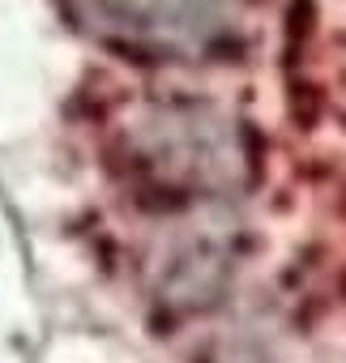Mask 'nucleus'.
Instances as JSON below:
<instances>
[{
    "instance_id": "nucleus-1",
    "label": "nucleus",
    "mask_w": 346,
    "mask_h": 363,
    "mask_svg": "<svg viewBox=\"0 0 346 363\" xmlns=\"http://www.w3.org/2000/svg\"><path fill=\"white\" fill-rule=\"evenodd\" d=\"M82 5L120 43H137L158 56L206 52L227 30V0H82Z\"/></svg>"
}]
</instances>
